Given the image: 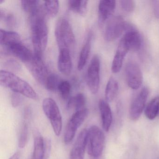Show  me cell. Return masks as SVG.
I'll use <instances>...</instances> for the list:
<instances>
[{
	"label": "cell",
	"instance_id": "cell-1",
	"mask_svg": "<svg viewBox=\"0 0 159 159\" xmlns=\"http://www.w3.org/2000/svg\"><path fill=\"white\" fill-rule=\"evenodd\" d=\"M43 6L30 15V24L34 53L42 56L48 43V29Z\"/></svg>",
	"mask_w": 159,
	"mask_h": 159
},
{
	"label": "cell",
	"instance_id": "cell-2",
	"mask_svg": "<svg viewBox=\"0 0 159 159\" xmlns=\"http://www.w3.org/2000/svg\"><path fill=\"white\" fill-rule=\"evenodd\" d=\"M0 84L29 98L37 100L39 96L31 85L12 72L5 70L0 71Z\"/></svg>",
	"mask_w": 159,
	"mask_h": 159
},
{
	"label": "cell",
	"instance_id": "cell-3",
	"mask_svg": "<svg viewBox=\"0 0 159 159\" xmlns=\"http://www.w3.org/2000/svg\"><path fill=\"white\" fill-rule=\"evenodd\" d=\"M56 39L59 50L73 47L75 37L72 27L67 18H61L57 22L55 30Z\"/></svg>",
	"mask_w": 159,
	"mask_h": 159
},
{
	"label": "cell",
	"instance_id": "cell-4",
	"mask_svg": "<svg viewBox=\"0 0 159 159\" xmlns=\"http://www.w3.org/2000/svg\"><path fill=\"white\" fill-rule=\"evenodd\" d=\"M105 136L103 131L96 125H93L88 130L87 148L88 154L94 159L102 155L105 145Z\"/></svg>",
	"mask_w": 159,
	"mask_h": 159
},
{
	"label": "cell",
	"instance_id": "cell-5",
	"mask_svg": "<svg viewBox=\"0 0 159 159\" xmlns=\"http://www.w3.org/2000/svg\"><path fill=\"white\" fill-rule=\"evenodd\" d=\"M43 109L51 122L56 135H60L62 130V118L59 107L54 100L50 98L43 101Z\"/></svg>",
	"mask_w": 159,
	"mask_h": 159
},
{
	"label": "cell",
	"instance_id": "cell-6",
	"mask_svg": "<svg viewBox=\"0 0 159 159\" xmlns=\"http://www.w3.org/2000/svg\"><path fill=\"white\" fill-rule=\"evenodd\" d=\"M89 113V110L84 108L76 111L72 115L65 130L64 141L66 144L70 143L73 140L78 128L83 123Z\"/></svg>",
	"mask_w": 159,
	"mask_h": 159
},
{
	"label": "cell",
	"instance_id": "cell-7",
	"mask_svg": "<svg viewBox=\"0 0 159 159\" xmlns=\"http://www.w3.org/2000/svg\"><path fill=\"white\" fill-rule=\"evenodd\" d=\"M26 65L35 80L40 84L45 85L46 80L50 74L43 60L42 56L34 53L33 58Z\"/></svg>",
	"mask_w": 159,
	"mask_h": 159
},
{
	"label": "cell",
	"instance_id": "cell-8",
	"mask_svg": "<svg viewBox=\"0 0 159 159\" xmlns=\"http://www.w3.org/2000/svg\"><path fill=\"white\" fill-rule=\"evenodd\" d=\"M100 61L98 56H94L91 60L86 73V82L93 94L98 92L100 85Z\"/></svg>",
	"mask_w": 159,
	"mask_h": 159
},
{
	"label": "cell",
	"instance_id": "cell-9",
	"mask_svg": "<svg viewBox=\"0 0 159 159\" xmlns=\"http://www.w3.org/2000/svg\"><path fill=\"white\" fill-rule=\"evenodd\" d=\"M127 23L120 16H113L109 20L105 28L104 38L108 42L119 38L126 30Z\"/></svg>",
	"mask_w": 159,
	"mask_h": 159
},
{
	"label": "cell",
	"instance_id": "cell-10",
	"mask_svg": "<svg viewBox=\"0 0 159 159\" xmlns=\"http://www.w3.org/2000/svg\"><path fill=\"white\" fill-rule=\"evenodd\" d=\"M125 75L128 86L134 90L138 89L143 83V74L138 64L130 61L126 64Z\"/></svg>",
	"mask_w": 159,
	"mask_h": 159
},
{
	"label": "cell",
	"instance_id": "cell-11",
	"mask_svg": "<svg viewBox=\"0 0 159 159\" xmlns=\"http://www.w3.org/2000/svg\"><path fill=\"white\" fill-rule=\"evenodd\" d=\"M148 95V89L143 87L133 100L129 110V117L132 120L139 119L145 108Z\"/></svg>",
	"mask_w": 159,
	"mask_h": 159
},
{
	"label": "cell",
	"instance_id": "cell-12",
	"mask_svg": "<svg viewBox=\"0 0 159 159\" xmlns=\"http://www.w3.org/2000/svg\"><path fill=\"white\" fill-rule=\"evenodd\" d=\"M125 33L121 39L129 51L137 52L141 48L142 39L139 32L132 25L127 23Z\"/></svg>",
	"mask_w": 159,
	"mask_h": 159
},
{
	"label": "cell",
	"instance_id": "cell-13",
	"mask_svg": "<svg viewBox=\"0 0 159 159\" xmlns=\"http://www.w3.org/2000/svg\"><path fill=\"white\" fill-rule=\"evenodd\" d=\"M88 130L83 129L80 132L70 152L69 159H84L87 144Z\"/></svg>",
	"mask_w": 159,
	"mask_h": 159
},
{
	"label": "cell",
	"instance_id": "cell-14",
	"mask_svg": "<svg viewBox=\"0 0 159 159\" xmlns=\"http://www.w3.org/2000/svg\"><path fill=\"white\" fill-rule=\"evenodd\" d=\"M6 48L11 53L25 64L34 56V53L21 42L14 43Z\"/></svg>",
	"mask_w": 159,
	"mask_h": 159
},
{
	"label": "cell",
	"instance_id": "cell-15",
	"mask_svg": "<svg viewBox=\"0 0 159 159\" xmlns=\"http://www.w3.org/2000/svg\"><path fill=\"white\" fill-rule=\"evenodd\" d=\"M57 66L59 71L62 74L66 76L70 74L72 65L70 50L67 49L59 50Z\"/></svg>",
	"mask_w": 159,
	"mask_h": 159
},
{
	"label": "cell",
	"instance_id": "cell-16",
	"mask_svg": "<svg viewBox=\"0 0 159 159\" xmlns=\"http://www.w3.org/2000/svg\"><path fill=\"white\" fill-rule=\"evenodd\" d=\"M129 51V49L123 41L121 39L112 61L111 70L113 73H117L120 72L122 67L125 57Z\"/></svg>",
	"mask_w": 159,
	"mask_h": 159
},
{
	"label": "cell",
	"instance_id": "cell-17",
	"mask_svg": "<svg viewBox=\"0 0 159 159\" xmlns=\"http://www.w3.org/2000/svg\"><path fill=\"white\" fill-rule=\"evenodd\" d=\"M116 2L114 0H102L98 4V16L100 24H103L112 14Z\"/></svg>",
	"mask_w": 159,
	"mask_h": 159
},
{
	"label": "cell",
	"instance_id": "cell-18",
	"mask_svg": "<svg viewBox=\"0 0 159 159\" xmlns=\"http://www.w3.org/2000/svg\"><path fill=\"white\" fill-rule=\"evenodd\" d=\"M98 106L101 114L102 127L106 132H108L112 122L111 109L108 102L103 99L99 101Z\"/></svg>",
	"mask_w": 159,
	"mask_h": 159
},
{
	"label": "cell",
	"instance_id": "cell-19",
	"mask_svg": "<svg viewBox=\"0 0 159 159\" xmlns=\"http://www.w3.org/2000/svg\"><path fill=\"white\" fill-rule=\"evenodd\" d=\"M93 33L90 32L87 36L86 41L84 42L79 56L78 62V69L79 70H81L85 66L91 52L92 47Z\"/></svg>",
	"mask_w": 159,
	"mask_h": 159
},
{
	"label": "cell",
	"instance_id": "cell-20",
	"mask_svg": "<svg viewBox=\"0 0 159 159\" xmlns=\"http://www.w3.org/2000/svg\"><path fill=\"white\" fill-rule=\"evenodd\" d=\"M21 42L20 35L14 31L0 29V44L6 48L14 43Z\"/></svg>",
	"mask_w": 159,
	"mask_h": 159
},
{
	"label": "cell",
	"instance_id": "cell-21",
	"mask_svg": "<svg viewBox=\"0 0 159 159\" xmlns=\"http://www.w3.org/2000/svg\"><path fill=\"white\" fill-rule=\"evenodd\" d=\"M86 99L83 93H79L75 96L72 97L68 99L67 108L68 110H74L76 111L85 108Z\"/></svg>",
	"mask_w": 159,
	"mask_h": 159
},
{
	"label": "cell",
	"instance_id": "cell-22",
	"mask_svg": "<svg viewBox=\"0 0 159 159\" xmlns=\"http://www.w3.org/2000/svg\"><path fill=\"white\" fill-rule=\"evenodd\" d=\"M33 159H44V139L39 132L34 135Z\"/></svg>",
	"mask_w": 159,
	"mask_h": 159
},
{
	"label": "cell",
	"instance_id": "cell-23",
	"mask_svg": "<svg viewBox=\"0 0 159 159\" xmlns=\"http://www.w3.org/2000/svg\"><path fill=\"white\" fill-rule=\"evenodd\" d=\"M119 91V84L114 78H110L105 90V97L107 102H111L117 96Z\"/></svg>",
	"mask_w": 159,
	"mask_h": 159
},
{
	"label": "cell",
	"instance_id": "cell-24",
	"mask_svg": "<svg viewBox=\"0 0 159 159\" xmlns=\"http://www.w3.org/2000/svg\"><path fill=\"white\" fill-rule=\"evenodd\" d=\"M159 112V97H156L148 104L145 109V114L148 119L152 120L157 117Z\"/></svg>",
	"mask_w": 159,
	"mask_h": 159
},
{
	"label": "cell",
	"instance_id": "cell-25",
	"mask_svg": "<svg viewBox=\"0 0 159 159\" xmlns=\"http://www.w3.org/2000/svg\"><path fill=\"white\" fill-rule=\"evenodd\" d=\"M88 2L86 0H70L68 3L69 8L71 11L83 15L86 13Z\"/></svg>",
	"mask_w": 159,
	"mask_h": 159
},
{
	"label": "cell",
	"instance_id": "cell-26",
	"mask_svg": "<svg viewBox=\"0 0 159 159\" xmlns=\"http://www.w3.org/2000/svg\"><path fill=\"white\" fill-rule=\"evenodd\" d=\"M21 5L24 11L28 13L30 15L36 12L42 7L40 1L37 0H23L21 1Z\"/></svg>",
	"mask_w": 159,
	"mask_h": 159
},
{
	"label": "cell",
	"instance_id": "cell-27",
	"mask_svg": "<svg viewBox=\"0 0 159 159\" xmlns=\"http://www.w3.org/2000/svg\"><path fill=\"white\" fill-rule=\"evenodd\" d=\"M43 8L45 14L50 17H55L59 11V2L57 0L45 1L43 3Z\"/></svg>",
	"mask_w": 159,
	"mask_h": 159
},
{
	"label": "cell",
	"instance_id": "cell-28",
	"mask_svg": "<svg viewBox=\"0 0 159 159\" xmlns=\"http://www.w3.org/2000/svg\"><path fill=\"white\" fill-rule=\"evenodd\" d=\"M0 20L9 27L14 28L17 25V20L15 16L2 8L0 9Z\"/></svg>",
	"mask_w": 159,
	"mask_h": 159
},
{
	"label": "cell",
	"instance_id": "cell-29",
	"mask_svg": "<svg viewBox=\"0 0 159 159\" xmlns=\"http://www.w3.org/2000/svg\"><path fill=\"white\" fill-rule=\"evenodd\" d=\"M62 81L58 75L52 73L49 75L44 85L47 90L51 92H55L58 90L59 84Z\"/></svg>",
	"mask_w": 159,
	"mask_h": 159
},
{
	"label": "cell",
	"instance_id": "cell-30",
	"mask_svg": "<svg viewBox=\"0 0 159 159\" xmlns=\"http://www.w3.org/2000/svg\"><path fill=\"white\" fill-rule=\"evenodd\" d=\"M27 119H25L23 123L20 132L18 140V147L21 148H25L26 145L28 136V125Z\"/></svg>",
	"mask_w": 159,
	"mask_h": 159
},
{
	"label": "cell",
	"instance_id": "cell-31",
	"mask_svg": "<svg viewBox=\"0 0 159 159\" xmlns=\"http://www.w3.org/2000/svg\"><path fill=\"white\" fill-rule=\"evenodd\" d=\"M71 84L69 82L66 80H62L61 82L58 91L63 99H67L69 98L71 92Z\"/></svg>",
	"mask_w": 159,
	"mask_h": 159
},
{
	"label": "cell",
	"instance_id": "cell-32",
	"mask_svg": "<svg viewBox=\"0 0 159 159\" xmlns=\"http://www.w3.org/2000/svg\"><path fill=\"white\" fill-rule=\"evenodd\" d=\"M4 66L9 71L12 73L13 72H19L22 69L20 63L13 58H9L6 60L4 62Z\"/></svg>",
	"mask_w": 159,
	"mask_h": 159
},
{
	"label": "cell",
	"instance_id": "cell-33",
	"mask_svg": "<svg viewBox=\"0 0 159 159\" xmlns=\"http://www.w3.org/2000/svg\"><path fill=\"white\" fill-rule=\"evenodd\" d=\"M120 5L123 11L126 13L134 11L135 7V3L132 0H121L120 1Z\"/></svg>",
	"mask_w": 159,
	"mask_h": 159
},
{
	"label": "cell",
	"instance_id": "cell-34",
	"mask_svg": "<svg viewBox=\"0 0 159 159\" xmlns=\"http://www.w3.org/2000/svg\"><path fill=\"white\" fill-rule=\"evenodd\" d=\"M23 98L22 95L17 93H13L11 97V103L14 107H17L23 102Z\"/></svg>",
	"mask_w": 159,
	"mask_h": 159
},
{
	"label": "cell",
	"instance_id": "cell-35",
	"mask_svg": "<svg viewBox=\"0 0 159 159\" xmlns=\"http://www.w3.org/2000/svg\"><path fill=\"white\" fill-rule=\"evenodd\" d=\"M52 144L51 141L49 139H44V159H48L51 152Z\"/></svg>",
	"mask_w": 159,
	"mask_h": 159
},
{
	"label": "cell",
	"instance_id": "cell-36",
	"mask_svg": "<svg viewBox=\"0 0 159 159\" xmlns=\"http://www.w3.org/2000/svg\"><path fill=\"white\" fill-rule=\"evenodd\" d=\"M153 2L155 15L159 17V1H153Z\"/></svg>",
	"mask_w": 159,
	"mask_h": 159
},
{
	"label": "cell",
	"instance_id": "cell-37",
	"mask_svg": "<svg viewBox=\"0 0 159 159\" xmlns=\"http://www.w3.org/2000/svg\"><path fill=\"white\" fill-rule=\"evenodd\" d=\"M20 153L18 152H16L12 156H11L9 159H19Z\"/></svg>",
	"mask_w": 159,
	"mask_h": 159
},
{
	"label": "cell",
	"instance_id": "cell-38",
	"mask_svg": "<svg viewBox=\"0 0 159 159\" xmlns=\"http://www.w3.org/2000/svg\"><path fill=\"white\" fill-rule=\"evenodd\" d=\"M4 2V1H2V0H1V1H0V3H1V4L2 3V2Z\"/></svg>",
	"mask_w": 159,
	"mask_h": 159
}]
</instances>
